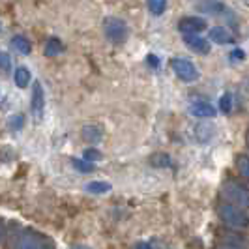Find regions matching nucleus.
<instances>
[{"mask_svg": "<svg viewBox=\"0 0 249 249\" xmlns=\"http://www.w3.org/2000/svg\"><path fill=\"white\" fill-rule=\"evenodd\" d=\"M178 28H180L184 34H197V32L206 28V21H204L202 17H184V19L178 23Z\"/></svg>", "mask_w": 249, "mask_h": 249, "instance_id": "7", "label": "nucleus"}, {"mask_svg": "<svg viewBox=\"0 0 249 249\" xmlns=\"http://www.w3.org/2000/svg\"><path fill=\"white\" fill-rule=\"evenodd\" d=\"M12 45L13 49L19 51L21 54H30V51H32V45H30V41L25 36H15L12 39Z\"/></svg>", "mask_w": 249, "mask_h": 249, "instance_id": "15", "label": "nucleus"}, {"mask_svg": "<svg viewBox=\"0 0 249 249\" xmlns=\"http://www.w3.org/2000/svg\"><path fill=\"white\" fill-rule=\"evenodd\" d=\"M197 10L206 15H225L227 13V6L221 0H200L197 4Z\"/></svg>", "mask_w": 249, "mask_h": 249, "instance_id": "9", "label": "nucleus"}, {"mask_svg": "<svg viewBox=\"0 0 249 249\" xmlns=\"http://www.w3.org/2000/svg\"><path fill=\"white\" fill-rule=\"evenodd\" d=\"M146 4H148V10L154 15H161L167 10V0H146Z\"/></svg>", "mask_w": 249, "mask_h": 249, "instance_id": "18", "label": "nucleus"}, {"mask_svg": "<svg viewBox=\"0 0 249 249\" xmlns=\"http://www.w3.org/2000/svg\"><path fill=\"white\" fill-rule=\"evenodd\" d=\"M43 107H45V92L39 83H34L32 87V112L36 118H41L43 114Z\"/></svg>", "mask_w": 249, "mask_h": 249, "instance_id": "8", "label": "nucleus"}, {"mask_svg": "<svg viewBox=\"0 0 249 249\" xmlns=\"http://www.w3.org/2000/svg\"><path fill=\"white\" fill-rule=\"evenodd\" d=\"M71 163H73L75 169L81 171V173H92L94 171V163L87 161V160H77V158H73Z\"/></svg>", "mask_w": 249, "mask_h": 249, "instance_id": "20", "label": "nucleus"}, {"mask_svg": "<svg viewBox=\"0 0 249 249\" xmlns=\"http://www.w3.org/2000/svg\"><path fill=\"white\" fill-rule=\"evenodd\" d=\"M146 60H148V64L152 66V68H154V70H158V68H160V60H158V56H154V54H148V58H146Z\"/></svg>", "mask_w": 249, "mask_h": 249, "instance_id": "26", "label": "nucleus"}, {"mask_svg": "<svg viewBox=\"0 0 249 249\" xmlns=\"http://www.w3.org/2000/svg\"><path fill=\"white\" fill-rule=\"evenodd\" d=\"M64 53V43L58 37H51L49 41L45 43V54L47 56H58Z\"/></svg>", "mask_w": 249, "mask_h": 249, "instance_id": "13", "label": "nucleus"}, {"mask_svg": "<svg viewBox=\"0 0 249 249\" xmlns=\"http://www.w3.org/2000/svg\"><path fill=\"white\" fill-rule=\"evenodd\" d=\"M189 112L193 116H199V118H212V116H215V107L206 103V101H195L189 105Z\"/></svg>", "mask_w": 249, "mask_h": 249, "instance_id": "10", "label": "nucleus"}, {"mask_svg": "<svg viewBox=\"0 0 249 249\" xmlns=\"http://www.w3.org/2000/svg\"><path fill=\"white\" fill-rule=\"evenodd\" d=\"M215 249H242L240 246H234V244H223V246H217Z\"/></svg>", "mask_w": 249, "mask_h": 249, "instance_id": "28", "label": "nucleus"}, {"mask_svg": "<svg viewBox=\"0 0 249 249\" xmlns=\"http://www.w3.org/2000/svg\"><path fill=\"white\" fill-rule=\"evenodd\" d=\"M221 197L240 208H249V189L236 180H227L221 186Z\"/></svg>", "mask_w": 249, "mask_h": 249, "instance_id": "2", "label": "nucleus"}, {"mask_svg": "<svg viewBox=\"0 0 249 249\" xmlns=\"http://www.w3.org/2000/svg\"><path fill=\"white\" fill-rule=\"evenodd\" d=\"M10 68H12V58H10V54H8V53H2V51H0V70L8 71Z\"/></svg>", "mask_w": 249, "mask_h": 249, "instance_id": "24", "label": "nucleus"}, {"mask_svg": "<svg viewBox=\"0 0 249 249\" xmlns=\"http://www.w3.org/2000/svg\"><path fill=\"white\" fill-rule=\"evenodd\" d=\"M103 32H105L107 39L114 45L124 43L125 39L129 37V28L125 25V21L118 19V17H107L103 21Z\"/></svg>", "mask_w": 249, "mask_h": 249, "instance_id": "4", "label": "nucleus"}, {"mask_svg": "<svg viewBox=\"0 0 249 249\" xmlns=\"http://www.w3.org/2000/svg\"><path fill=\"white\" fill-rule=\"evenodd\" d=\"M248 144H249V131H248Z\"/></svg>", "mask_w": 249, "mask_h": 249, "instance_id": "31", "label": "nucleus"}, {"mask_svg": "<svg viewBox=\"0 0 249 249\" xmlns=\"http://www.w3.org/2000/svg\"><path fill=\"white\" fill-rule=\"evenodd\" d=\"M236 169H238V173H240V175L249 180V156H238L236 158Z\"/></svg>", "mask_w": 249, "mask_h": 249, "instance_id": "17", "label": "nucleus"}, {"mask_svg": "<svg viewBox=\"0 0 249 249\" xmlns=\"http://www.w3.org/2000/svg\"><path fill=\"white\" fill-rule=\"evenodd\" d=\"M219 111L223 112V114H229V112L232 111V96L227 92L221 96V100H219Z\"/></svg>", "mask_w": 249, "mask_h": 249, "instance_id": "21", "label": "nucleus"}, {"mask_svg": "<svg viewBox=\"0 0 249 249\" xmlns=\"http://www.w3.org/2000/svg\"><path fill=\"white\" fill-rule=\"evenodd\" d=\"M85 189L88 193H94V195H103V193L111 191V184L109 182H88Z\"/></svg>", "mask_w": 249, "mask_h": 249, "instance_id": "16", "label": "nucleus"}, {"mask_svg": "<svg viewBox=\"0 0 249 249\" xmlns=\"http://www.w3.org/2000/svg\"><path fill=\"white\" fill-rule=\"evenodd\" d=\"M83 160H87V161L94 163V161H100L101 160V152L96 148H87L85 150V156H83Z\"/></svg>", "mask_w": 249, "mask_h": 249, "instance_id": "22", "label": "nucleus"}, {"mask_svg": "<svg viewBox=\"0 0 249 249\" xmlns=\"http://www.w3.org/2000/svg\"><path fill=\"white\" fill-rule=\"evenodd\" d=\"M30 71H28V68H25V66H21V68H17L15 70V85L19 88H25L30 85Z\"/></svg>", "mask_w": 249, "mask_h": 249, "instance_id": "14", "label": "nucleus"}, {"mask_svg": "<svg viewBox=\"0 0 249 249\" xmlns=\"http://www.w3.org/2000/svg\"><path fill=\"white\" fill-rule=\"evenodd\" d=\"M171 68L176 73L178 79H182L184 83H195L199 79V70L197 66L187 60V58H173L171 60Z\"/></svg>", "mask_w": 249, "mask_h": 249, "instance_id": "5", "label": "nucleus"}, {"mask_svg": "<svg viewBox=\"0 0 249 249\" xmlns=\"http://www.w3.org/2000/svg\"><path fill=\"white\" fill-rule=\"evenodd\" d=\"M208 39L213 41V43H217V45H227V43H232V41H234L232 34H231L225 26H213L212 30H210Z\"/></svg>", "mask_w": 249, "mask_h": 249, "instance_id": "11", "label": "nucleus"}, {"mask_svg": "<svg viewBox=\"0 0 249 249\" xmlns=\"http://www.w3.org/2000/svg\"><path fill=\"white\" fill-rule=\"evenodd\" d=\"M133 249H152V246H150L148 242H137Z\"/></svg>", "mask_w": 249, "mask_h": 249, "instance_id": "27", "label": "nucleus"}, {"mask_svg": "<svg viewBox=\"0 0 249 249\" xmlns=\"http://www.w3.org/2000/svg\"><path fill=\"white\" fill-rule=\"evenodd\" d=\"M217 213L221 221L231 229H249V213L246 212V208H240L231 202H223L217 206Z\"/></svg>", "mask_w": 249, "mask_h": 249, "instance_id": "1", "label": "nucleus"}, {"mask_svg": "<svg viewBox=\"0 0 249 249\" xmlns=\"http://www.w3.org/2000/svg\"><path fill=\"white\" fill-rule=\"evenodd\" d=\"M13 249H53V242L36 231H23L15 238Z\"/></svg>", "mask_w": 249, "mask_h": 249, "instance_id": "3", "label": "nucleus"}, {"mask_svg": "<svg viewBox=\"0 0 249 249\" xmlns=\"http://www.w3.org/2000/svg\"><path fill=\"white\" fill-rule=\"evenodd\" d=\"M2 236H4V223L0 221V240H2Z\"/></svg>", "mask_w": 249, "mask_h": 249, "instance_id": "29", "label": "nucleus"}, {"mask_svg": "<svg viewBox=\"0 0 249 249\" xmlns=\"http://www.w3.org/2000/svg\"><path fill=\"white\" fill-rule=\"evenodd\" d=\"M8 124H10V127H12V129H21V127H23V124H25V116H23V114H13Z\"/></svg>", "mask_w": 249, "mask_h": 249, "instance_id": "23", "label": "nucleus"}, {"mask_svg": "<svg viewBox=\"0 0 249 249\" xmlns=\"http://www.w3.org/2000/svg\"><path fill=\"white\" fill-rule=\"evenodd\" d=\"M184 43H186V47H189L197 54H208L212 51L210 39L199 36V34H184Z\"/></svg>", "mask_w": 249, "mask_h": 249, "instance_id": "6", "label": "nucleus"}, {"mask_svg": "<svg viewBox=\"0 0 249 249\" xmlns=\"http://www.w3.org/2000/svg\"><path fill=\"white\" fill-rule=\"evenodd\" d=\"M213 135V125L210 124H199L197 125V137L200 139V141H208V139Z\"/></svg>", "mask_w": 249, "mask_h": 249, "instance_id": "19", "label": "nucleus"}, {"mask_svg": "<svg viewBox=\"0 0 249 249\" xmlns=\"http://www.w3.org/2000/svg\"><path fill=\"white\" fill-rule=\"evenodd\" d=\"M244 58H246V54H244L242 49H236L231 53V60H232V62H240V60H244Z\"/></svg>", "mask_w": 249, "mask_h": 249, "instance_id": "25", "label": "nucleus"}, {"mask_svg": "<svg viewBox=\"0 0 249 249\" xmlns=\"http://www.w3.org/2000/svg\"><path fill=\"white\" fill-rule=\"evenodd\" d=\"M83 139L90 144L100 142L103 139V127L101 125H85L83 127Z\"/></svg>", "mask_w": 249, "mask_h": 249, "instance_id": "12", "label": "nucleus"}, {"mask_svg": "<svg viewBox=\"0 0 249 249\" xmlns=\"http://www.w3.org/2000/svg\"><path fill=\"white\" fill-rule=\"evenodd\" d=\"M73 249H90L88 246H73Z\"/></svg>", "mask_w": 249, "mask_h": 249, "instance_id": "30", "label": "nucleus"}]
</instances>
